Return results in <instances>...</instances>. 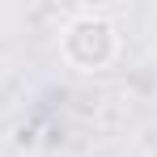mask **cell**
Returning <instances> with one entry per match:
<instances>
[{
    "label": "cell",
    "mask_w": 157,
    "mask_h": 157,
    "mask_svg": "<svg viewBox=\"0 0 157 157\" xmlns=\"http://www.w3.org/2000/svg\"><path fill=\"white\" fill-rule=\"evenodd\" d=\"M59 51H64V59L72 64V68H81V72H98V68H106L110 59H115V51H119V34H115V26L106 21V17H98V13H77L68 26H64V38H59Z\"/></svg>",
    "instance_id": "6da1fadb"
}]
</instances>
